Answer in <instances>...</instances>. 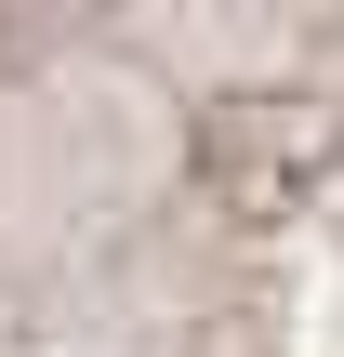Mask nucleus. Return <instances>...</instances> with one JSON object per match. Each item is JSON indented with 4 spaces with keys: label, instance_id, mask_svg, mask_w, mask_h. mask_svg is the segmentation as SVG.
Returning a JSON list of instances; mask_svg holds the SVG:
<instances>
[{
    "label": "nucleus",
    "instance_id": "1",
    "mask_svg": "<svg viewBox=\"0 0 344 357\" xmlns=\"http://www.w3.org/2000/svg\"><path fill=\"white\" fill-rule=\"evenodd\" d=\"M0 357H344V0H0Z\"/></svg>",
    "mask_w": 344,
    "mask_h": 357
}]
</instances>
